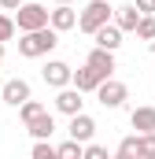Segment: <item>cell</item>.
<instances>
[{
	"mask_svg": "<svg viewBox=\"0 0 155 159\" xmlns=\"http://www.w3.org/2000/svg\"><path fill=\"white\" fill-rule=\"evenodd\" d=\"M41 78H44V85H52V89H63V85L74 81V70H70V63H63V59H48V63L41 67Z\"/></svg>",
	"mask_w": 155,
	"mask_h": 159,
	"instance_id": "cell-5",
	"label": "cell"
},
{
	"mask_svg": "<svg viewBox=\"0 0 155 159\" xmlns=\"http://www.w3.org/2000/svg\"><path fill=\"white\" fill-rule=\"evenodd\" d=\"M0 89H4V85H0Z\"/></svg>",
	"mask_w": 155,
	"mask_h": 159,
	"instance_id": "cell-28",
	"label": "cell"
},
{
	"mask_svg": "<svg viewBox=\"0 0 155 159\" xmlns=\"http://www.w3.org/2000/svg\"><path fill=\"white\" fill-rule=\"evenodd\" d=\"M85 63H92V67H96L104 78H111V74H115V52H111V48H100V44H92V52L85 56Z\"/></svg>",
	"mask_w": 155,
	"mask_h": 159,
	"instance_id": "cell-11",
	"label": "cell"
},
{
	"mask_svg": "<svg viewBox=\"0 0 155 159\" xmlns=\"http://www.w3.org/2000/svg\"><path fill=\"white\" fill-rule=\"evenodd\" d=\"M78 15H81V11H74V4H55V7H52V26H55L59 34H67V30L78 26Z\"/></svg>",
	"mask_w": 155,
	"mask_h": 159,
	"instance_id": "cell-12",
	"label": "cell"
},
{
	"mask_svg": "<svg viewBox=\"0 0 155 159\" xmlns=\"http://www.w3.org/2000/svg\"><path fill=\"white\" fill-rule=\"evenodd\" d=\"M67 133H70L74 141H81V144H89V141L96 137V119H92V115H85V111H78V115H70Z\"/></svg>",
	"mask_w": 155,
	"mask_h": 159,
	"instance_id": "cell-8",
	"label": "cell"
},
{
	"mask_svg": "<svg viewBox=\"0 0 155 159\" xmlns=\"http://www.w3.org/2000/svg\"><path fill=\"white\" fill-rule=\"evenodd\" d=\"M85 159H107V148L96 144V141H89V144H85Z\"/></svg>",
	"mask_w": 155,
	"mask_h": 159,
	"instance_id": "cell-23",
	"label": "cell"
},
{
	"mask_svg": "<svg viewBox=\"0 0 155 159\" xmlns=\"http://www.w3.org/2000/svg\"><path fill=\"white\" fill-rule=\"evenodd\" d=\"M15 15V22H19V34H26V30H41V26H52V11L44 7V4H33V0H26L19 11H11Z\"/></svg>",
	"mask_w": 155,
	"mask_h": 159,
	"instance_id": "cell-3",
	"label": "cell"
},
{
	"mask_svg": "<svg viewBox=\"0 0 155 159\" xmlns=\"http://www.w3.org/2000/svg\"><path fill=\"white\" fill-rule=\"evenodd\" d=\"M133 4H137L144 15H155V0H133Z\"/></svg>",
	"mask_w": 155,
	"mask_h": 159,
	"instance_id": "cell-24",
	"label": "cell"
},
{
	"mask_svg": "<svg viewBox=\"0 0 155 159\" xmlns=\"http://www.w3.org/2000/svg\"><path fill=\"white\" fill-rule=\"evenodd\" d=\"M55 44H59V30H55V26L26 30V34L19 37V56H26V59H41V56H48Z\"/></svg>",
	"mask_w": 155,
	"mask_h": 159,
	"instance_id": "cell-1",
	"label": "cell"
},
{
	"mask_svg": "<svg viewBox=\"0 0 155 159\" xmlns=\"http://www.w3.org/2000/svg\"><path fill=\"white\" fill-rule=\"evenodd\" d=\"M22 4H26V0H0V7H4V11H19Z\"/></svg>",
	"mask_w": 155,
	"mask_h": 159,
	"instance_id": "cell-25",
	"label": "cell"
},
{
	"mask_svg": "<svg viewBox=\"0 0 155 159\" xmlns=\"http://www.w3.org/2000/svg\"><path fill=\"white\" fill-rule=\"evenodd\" d=\"M0 67H4V41H0Z\"/></svg>",
	"mask_w": 155,
	"mask_h": 159,
	"instance_id": "cell-26",
	"label": "cell"
},
{
	"mask_svg": "<svg viewBox=\"0 0 155 159\" xmlns=\"http://www.w3.org/2000/svg\"><path fill=\"white\" fill-rule=\"evenodd\" d=\"M96 100H100L107 111H118V107L129 100V89H126V81H118L115 74H111L107 81H100V89H96Z\"/></svg>",
	"mask_w": 155,
	"mask_h": 159,
	"instance_id": "cell-4",
	"label": "cell"
},
{
	"mask_svg": "<svg viewBox=\"0 0 155 159\" xmlns=\"http://www.w3.org/2000/svg\"><path fill=\"white\" fill-rule=\"evenodd\" d=\"M26 133H30L33 141H37V137H52V133H55V119H52L48 111H41L37 119H30V122H26Z\"/></svg>",
	"mask_w": 155,
	"mask_h": 159,
	"instance_id": "cell-14",
	"label": "cell"
},
{
	"mask_svg": "<svg viewBox=\"0 0 155 159\" xmlns=\"http://www.w3.org/2000/svg\"><path fill=\"white\" fill-rule=\"evenodd\" d=\"M33 159H59V144H52V137H37L33 148H30Z\"/></svg>",
	"mask_w": 155,
	"mask_h": 159,
	"instance_id": "cell-16",
	"label": "cell"
},
{
	"mask_svg": "<svg viewBox=\"0 0 155 159\" xmlns=\"http://www.w3.org/2000/svg\"><path fill=\"white\" fill-rule=\"evenodd\" d=\"M30 96H33V93H30V81L26 78H11V81H4V89H0V100H4L7 107H22Z\"/></svg>",
	"mask_w": 155,
	"mask_h": 159,
	"instance_id": "cell-7",
	"label": "cell"
},
{
	"mask_svg": "<svg viewBox=\"0 0 155 159\" xmlns=\"http://www.w3.org/2000/svg\"><path fill=\"white\" fill-rule=\"evenodd\" d=\"M81 96H85V93H81L78 85H63V89H55V111H59V115H67V119L78 115V111L85 107V100H81Z\"/></svg>",
	"mask_w": 155,
	"mask_h": 159,
	"instance_id": "cell-6",
	"label": "cell"
},
{
	"mask_svg": "<svg viewBox=\"0 0 155 159\" xmlns=\"http://www.w3.org/2000/svg\"><path fill=\"white\" fill-rule=\"evenodd\" d=\"M41 111H44V104H37V100L30 96V100H26V104L19 107V119H22V122H30V119H37Z\"/></svg>",
	"mask_w": 155,
	"mask_h": 159,
	"instance_id": "cell-20",
	"label": "cell"
},
{
	"mask_svg": "<svg viewBox=\"0 0 155 159\" xmlns=\"http://www.w3.org/2000/svg\"><path fill=\"white\" fill-rule=\"evenodd\" d=\"M137 159H155V133H140V144H137Z\"/></svg>",
	"mask_w": 155,
	"mask_h": 159,
	"instance_id": "cell-19",
	"label": "cell"
},
{
	"mask_svg": "<svg viewBox=\"0 0 155 159\" xmlns=\"http://www.w3.org/2000/svg\"><path fill=\"white\" fill-rule=\"evenodd\" d=\"M55 4H74V0H55Z\"/></svg>",
	"mask_w": 155,
	"mask_h": 159,
	"instance_id": "cell-27",
	"label": "cell"
},
{
	"mask_svg": "<svg viewBox=\"0 0 155 159\" xmlns=\"http://www.w3.org/2000/svg\"><path fill=\"white\" fill-rule=\"evenodd\" d=\"M59 159H85V144L74 141V137L63 141V144H59Z\"/></svg>",
	"mask_w": 155,
	"mask_h": 159,
	"instance_id": "cell-18",
	"label": "cell"
},
{
	"mask_svg": "<svg viewBox=\"0 0 155 159\" xmlns=\"http://www.w3.org/2000/svg\"><path fill=\"white\" fill-rule=\"evenodd\" d=\"M137 37H140V41H155V15H144V19H140Z\"/></svg>",
	"mask_w": 155,
	"mask_h": 159,
	"instance_id": "cell-21",
	"label": "cell"
},
{
	"mask_svg": "<svg viewBox=\"0 0 155 159\" xmlns=\"http://www.w3.org/2000/svg\"><path fill=\"white\" fill-rule=\"evenodd\" d=\"M129 126H133L137 133H155V107H133Z\"/></svg>",
	"mask_w": 155,
	"mask_h": 159,
	"instance_id": "cell-15",
	"label": "cell"
},
{
	"mask_svg": "<svg viewBox=\"0 0 155 159\" xmlns=\"http://www.w3.org/2000/svg\"><path fill=\"white\" fill-rule=\"evenodd\" d=\"M137 144H140V133L122 137V141H118V148H115V156H118V159H133V156H137Z\"/></svg>",
	"mask_w": 155,
	"mask_h": 159,
	"instance_id": "cell-17",
	"label": "cell"
},
{
	"mask_svg": "<svg viewBox=\"0 0 155 159\" xmlns=\"http://www.w3.org/2000/svg\"><path fill=\"white\" fill-rule=\"evenodd\" d=\"M100 81H107V78H104L92 63H85V67H78V70H74V81H70V85H78L81 93H96V89H100Z\"/></svg>",
	"mask_w": 155,
	"mask_h": 159,
	"instance_id": "cell-9",
	"label": "cell"
},
{
	"mask_svg": "<svg viewBox=\"0 0 155 159\" xmlns=\"http://www.w3.org/2000/svg\"><path fill=\"white\" fill-rule=\"evenodd\" d=\"M140 19H144V11H140L137 4H122V7H115V22L126 30V34H137Z\"/></svg>",
	"mask_w": 155,
	"mask_h": 159,
	"instance_id": "cell-13",
	"label": "cell"
},
{
	"mask_svg": "<svg viewBox=\"0 0 155 159\" xmlns=\"http://www.w3.org/2000/svg\"><path fill=\"white\" fill-rule=\"evenodd\" d=\"M122 34H126V30H122L115 19H111L107 26H100V30L92 34V41H96L100 48H111V52H118V48H122Z\"/></svg>",
	"mask_w": 155,
	"mask_h": 159,
	"instance_id": "cell-10",
	"label": "cell"
},
{
	"mask_svg": "<svg viewBox=\"0 0 155 159\" xmlns=\"http://www.w3.org/2000/svg\"><path fill=\"white\" fill-rule=\"evenodd\" d=\"M15 30H19L15 15H0V41H11V37H15Z\"/></svg>",
	"mask_w": 155,
	"mask_h": 159,
	"instance_id": "cell-22",
	"label": "cell"
},
{
	"mask_svg": "<svg viewBox=\"0 0 155 159\" xmlns=\"http://www.w3.org/2000/svg\"><path fill=\"white\" fill-rule=\"evenodd\" d=\"M111 19H115L111 0H89V4L81 7V15H78V30H81V34H96V30L107 26Z\"/></svg>",
	"mask_w": 155,
	"mask_h": 159,
	"instance_id": "cell-2",
	"label": "cell"
}]
</instances>
